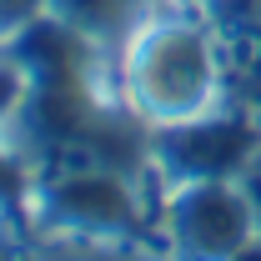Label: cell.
Wrapping results in <instances>:
<instances>
[{"label":"cell","instance_id":"1","mask_svg":"<svg viewBox=\"0 0 261 261\" xmlns=\"http://www.w3.org/2000/svg\"><path fill=\"white\" fill-rule=\"evenodd\" d=\"M196 86H201V50H196L186 35L166 40L161 45V61L151 70V91L161 100H191Z\"/></svg>","mask_w":261,"mask_h":261},{"label":"cell","instance_id":"2","mask_svg":"<svg viewBox=\"0 0 261 261\" xmlns=\"http://www.w3.org/2000/svg\"><path fill=\"white\" fill-rule=\"evenodd\" d=\"M236 151H241V136H236L231 126H211V130H196L191 136L186 161H191L196 171H211V166H226Z\"/></svg>","mask_w":261,"mask_h":261},{"label":"cell","instance_id":"3","mask_svg":"<svg viewBox=\"0 0 261 261\" xmlns=\"http://www.w3.org/2000/svg\"><path fill=\"white\" fill-rule=\"evenodd\" d=\"M65 206H75L81 216H121V211H126L121 191H111L106 181H96V186H75V191H65Z\"/></svg>","mask_w":261,"mask_h":261},{"label":"cell","instance_id":"4","mask_svg":"<svg viewBox=\"0 0 261 261\" xmlns=\"http://www.w3.org/2000/svg\"><path fill=\"white\" fill-rule=\"evenodd\" d=\"M10 91H15V86H10V75H0V106L10 100Z\"/></svg>","mask_w":261,"mask_h":261}]
</instances>
